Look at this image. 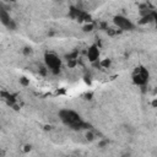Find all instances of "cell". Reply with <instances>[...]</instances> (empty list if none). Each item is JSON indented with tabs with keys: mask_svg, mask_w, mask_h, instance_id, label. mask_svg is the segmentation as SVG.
<instances>
[{
	"mask_svg": "<svg viewBox=\"0 0 157 157\" xmlns=\"http://www.w3.org/2000/svg\"><path fill=\"white\" fill-rule=\"evenodd\" d=\"M59 118L65 125H67L69 128H71L74 130H81V129H85L88 126L82 120L80 114H77L72 109H61L59 112Z\"/></svg>",
	"mask_w": 157,
	"mask_h": 157,
	"instance_id": "obj_1",
	"label": "cell"
},
{
	"mask_svg": "<svg viewBox=\"0 0 157 157\" xmlns=\"http://www.w3.org/2000/svg\"><path fill=\"white\" fill-rule=\"evenodd\" d=\"M44 63H45V66L47 69L53 72L54 75L59 74L60 71V67H61V60L59 56H56L55 54L53 53H47L44 55Z\"/></svg>",
	"mask_w": 157,
	"mask_h": 157,
	"instance_id": "obj_2",
	"label": "cell"
},
{
	"mask_svg": "<svg viewBox=\"0 0 157 157\" xmlns=\"http://www.w3.org/2000/svg\"><path fill=\"white\" fill-rule=\"evenodd\" d=\"M132 81L139 86L146 85L148 81V71L145 67H136L132 74Z\"/></svg>",
	"mask_w": 157,
	"mask_h": 157,
	"instance_id": "obj_3",
	"label": "cell"
},
{
	"mask_svg": "<svg viewBox=\"0 0 157 157\" xmlns=\"http://www.w3.org/2000/svg\"><path fill=\"white\" fill-rule=\"evenodd\" d=\"M113 22H114V25H115L119 29H121V31H132V29L135 28V25H134L128 17L121 16V15L115 16L114 20H113Z\"/></svg>",
	"mask_w": 157,
	"mask_h": 157,
	"instance_id": "obj_4",
	"label": "cell"
},
{
	"mask_svg": "<svg viewBox=\"0 0 157 157\" xmlns=\"http://www.w3.org/2000/svg\"><path fill=\"white\" fill-rule=\"evenodd\" d=\"M0 21H1V23H2L6 28H9V29H11V31L16 29V23H15V21L10 17V15L7 13V11H6L4 7H1V10H0Z\"/></svg>",
	"mask_w": 157,
	"mask_h": 157,
	"instance_id": "obj_5",
	"label": "cell"
},
{
	"mask_svg": "<svg viewBox=\"0 0 157 157\" xmlns=\"http://www.w3.org/2000/svg\"><path fill=\"white\" fill-rule=\"evenodd\" d=\"M87 58L91 63H96L99 59V50L96 45H92L87 52Z\"/></svg>",
	"mask_w": 157,
	"mask_h": 157,
	"instance_id": "obj_6",
	"label": "cell"
},
{
	"mask_svg": "<svg viewBox=\"0 0 157 157\" xmlns=\"http://www.w3.org/2000/svg\"><path fill=\"white\" fill-rule=\"evenodd\" d=\"M99 64H101V66H103V67H108V66L110 65V60H109V59H104V60H102Z\"/></svg>",
	"mask_w": 157,
	"mask_h": 157,
	"instance_id": "obj_7",
	"label": "cell"
},
{
	"mask_svg": "<svg viewBox=\"0 0 157 157\" xmlns=\"http://www.w3.org/2000/svg\"><path fill=\"white\" fill-rule=\"evenodd\" d=\"M20 83L23 85V86H28V85H29V81H28L26 77H21V78H20Z\"/></svg>",
	"mask_w": 157,
	"mask_h": 157,
	"instance_id": "obj_8",
	"label": "cell"
},
{
	"mask_svg": "<svg viewBox=\"0 0 157 157\" xmlns=\"http://www.w3.org/2000/svg\"><path fill=\"white\" fill-rule=\"evenodd\" d=\"M92 28H93V25H92V23L83 26V31H85V32H91V31H92Z\"/></svg>",
	"mask_w": 157,
	"mask_h": 157,
	"instance_id": "obj_9",
	"label": "cell"
},
{
	"mask_svg": "<svg viewBox=\"0 0 157 157\" xmlns=\"http://www.w3.org/2000/svg\"><path fill=\"white\" fill-rule=\"evenodd\" d=\"M31 53H32V49H31V48L26 47V48L23 49V54H25V55H28V54H31Z\"/></svg>",
	"mask_w": 157,
	"mask_h": 157,
	"instance_id": "obj_10",
	"label": "cell"
},
{
	"mask_svg": "<svg viewBox=\"0 0 157 157\" xmlns=\"http://www.w3.org/2000/svg\"><path fill=\"white\" fill-rule=\"evenodd\" d=\"M86 137H87V140H90V141H91V140H93V134L90 131V132H87V134H86Z\"/></svg>",
	"mask_w": 157,
	"mask_h": 157,
	"instance_id": "obj_11",
	"label": "cell"
},
{
	"mask_svg": "<svg viewBox=\"0 0 157 157\" xmlns=\"http://www.w3.org/2000/svg\"><path fill=\"white\" fill-rule=\"evenodd\" d=\"M153 22H155L156 28H157V13H156V12H153Z\"/></svg>",
	"mask_w": 157,
	"mask_h": 157,
	"instance_id": "obj_12",
	"label": "cell"
},
{
	"mask_svg": "<svg viewBox=\"0 0 157 157\" xmlns=\"http://www.w3.org/2000/svg\"><path fill=\"white\" fill-rule=\"evenodd\" d=\"M107 144H108V141L105 140V141H102V142L99 144V146H101V147H103V146H104V145H107Z\"/></svg>",
	"mask_w": 157,
	"mask_h": 157,
	"instance_id": "obj_13",
	"label": "cell"
},
{
	"mask_svg": "<svg viewBox=\"0 0 157 157\" xmlns=\"http://www.w3.org/2000/svg\"><path fill=\"white\" fill-rule=\"evenodd\" d=\"M152 105H153V107H157V101H153V102H152Z\"/></svg>",
	"mask_w": 157,
	"mask_h": 157,
	"instance_id": "obj_14",
	"label": "cell"
},
{
	"mask_svg": "<svg viewBox=\"0 0 157 157\" xmlns=\"http://www.w3.org/2000/svg\"><path fill=\"white\" fill-rule=\"evenodd\" d=\"M28 150H31V146H26V148H25V151H28Z\"/></svg>",
	"mask_w": 157,
	"mask_h": 157,
	"instance_id": "obj_15",
	"label": "cell"
},
{
	"mask_svg": "<svg viewBox=\"0 0 157 157\" xmlns=\"http://www.w3.org/2000/svg\"><path fill=\"white\" fill-rule=\"evenodd\" d=\"M9 1H12V2H15V1H16V0H9Z\"/></svg>",
	"mask_w": 157,
	"mask_h": 157,
	"instance_id": "obj_16",
	"label": "cell"
},
{
	"mask_svg": "<svg viewBox=\"0 0 157 157\" xmlns=\"http://www.w3.org/2000/svg\"><path fill=\"white\" fill-rule=\"evenodd\" d=\"M55 1H60V0H55Z\"/></svg>",
	"mask_w": 157,
	"mask_h": 157,
	"instance_id": "obj_17",
	"label": "cell"
}]
</instances>
